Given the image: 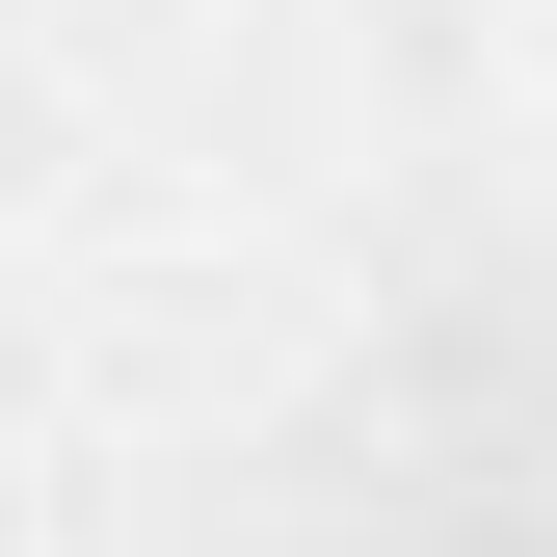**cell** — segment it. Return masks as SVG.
<instances>
[{
	"label": "cell",
	"instance_id": "cell-1",
	"mask_svg": "<svg viewBox=\"0 0 557 557\" xmlns=\"http://www.w3.org/2000/svg\"><path fill=\"white\" fill-rule=\"evenodd\" d=\"M0 557H557V0H0Z\"/></svg>",
	"mask_w": 557,
	"mask_h": 557
}]
</instances>
